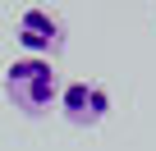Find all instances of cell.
<instances>
[{
	"instance_id": "3",
	"label": "cell",
	"mask_w": 156,
	"mask_h": 151,
	"mask_svg": "<svg viewBox=\"0 0 156 151\" xmlns=\"http://www.w3.org/2000/svg\"><path fill=\"white\" fill-rule=\"evenodd\" d=\"M110 110V92L101 83H87V78H78V83H64L60 87V115L78 128H97Z\"/></svg>"
},
{
	"instance_id": "1",
	"label": "cell",
	"mask_w": 156,
	"mask_h": 151,
	"mask_svg": "<svg viewBox=\"0 0 156 151\" xmlns=\"http://www.w3.org/2000/svg\"><path fill=\"white\" fill-rule=\"evenodd\" d=\"M5 96L14 110L23 115H46L51 101H60V73L51 60H37V55H19L5 64Z\"/></svg>"
},
{
	"instance_id": "2",
	"label": "cell",
	"mask_w": 156,
	"mask_h": 151,
	"mask_svg": "<svg viewBox=\"0 0 156 151\" xmlns=\"http://www.w3.org/2000/svg\"><path fill=\"white\" fill-rule=\"evenodd\" d=\"M14 41L23 46V55L51 60V55L64 46V23H60V14H51V9L32 5V9H23V14H19V23H14Z\"/></svg>"
}]
</instances>
